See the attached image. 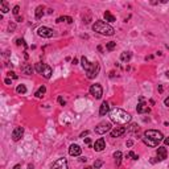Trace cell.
Masks as SVG:
<instances>
[{
	"label": "cell",
	"instance_id": "obj_1",
	"mask_svg": "<svg viewBox=\"0 0 169 169\" xmlns=\"http://www.w3.org/2000/svg\"><path fill=\"white\" fill-rule=\"evenodd\" d=\"M110 119L114 123L123 126V124H128L131 121V115L121 108H114L110 111Z\"/></svg>",
	"mask_w": 169,
	"mask_h": 169
},
{
	"label": "cell",
	"instance_id": "obj_2",
	"mask_svg": "<svg viewBox=\"0 0 169 169\" xmlns=\"http://www.w3.org/2000/svg\"><path fill=\"white\" fill-rule=\"evenodd\" d=\"M81 63L83 66L84 71H86V75L89 79H94L95 77L99 74V70H100V66L98 62H90L86 57H81Z\"/></svg>",
	"mask_w": 169,
	"mask_h": 169
},
{
	"label": "cell",
	"instance_id": "obj_3",
	"mask_svg": "<svg viewBox=\"0 0 169 169\" xmlns=\"http://www.w3.org/2000/svg\"><path fill=\"white\" fill-rule=\"evenodd\" d=\"M92 31L99 34H103V36H114L115 34V29L108 23L102 21V20H97L92 24Z\"/></svg>",
	"mask_w": 169,
	"mask_h": 169
},
{
	"label": "cell",
	"instance_id": "obj_4",
	"mask_svg": "<svg viewBox=\"0 0 169 169\" xmlns=\"http://www.w3.org/2000/svg\"><path fill=\"white\" fill-rule=\"evenodd\" d=\"M143 137H147V139H151L153 140V141H163L164 140V135L161 133L160 131H156V129H148V131L144 132V135H143Z\"/></svg>",
	"mask_w": 169,
	"mask_h": 169
},
{
	"label": "cell",
	"instance_id": "obj_5",
	"mask_svg": "<svg viewBox=\"0 0 169 169\" xmlns=\"http://www.w3.org/2000/svg\"><path fill=\"white\" fill-rule=\"evenodd\" d=\"M90 95H92L95 99H100L103 97V87L100 83H94L90 86Z\"/></svg>",
	"mask_w": 169,
	"mask_h": 169
},
{
	"label": "cell",
	"instance_id": "obj_6",
	"mask_svg": "<svg viewBox=\"0 0 169 169\" xmlns=\"http://www.w3.org/2000/svg\"><path fill=\"white\" fill-rule=\"evenodd\" d=\"M111 123H108V121H102V123H99L97 127H95V133H98V135H104V133H107V132H110L111 131Z\"/></svg>",
	"mask_w": 169,
	"mask_h": 169
},
{
	"label": "cell",
	"instance_id": "obj_7",
	"mask_svg": "<svg viewBox=\"0 0 169 169\" xmlns=\"http://www.w3.org/2000/svg\"><path fill=\"white\" fill-rule=\"evenodd\" d=\"M37 34L40 37H42V38H50L54 34V31L52 28H49V26H40L37 29Z\"/></svg>",
	"mask_w": 169,
	"mask_h": 169
},
{
	"label": "cell",
	"instance_id": "obj_8",
	"mask_svg": "<svg viewBox=\"0 0 169 169\" xmlns=\"http://www.w3.org/2000/svg\"><path fill=\"white\" fill-rule=\"evenodd\" d=\"M136 111H137V114H148L151 111V108L148 107V104L144 102L143 97L139 98V103H137V106H136Z\"/></svg>",
	"mask_w": 169,
	"mask_h": 169
},
{
	"label": "cell",
	"instance_id": "obj_9",
	"mask_svg": "<svg viewBox=\"0 0 169 169\" xmlns=\"http://www.w3.org/2000/svg\"><path fill=\"white\" fill-rule=\"evenodd\" d=\"M52 169H69V166H67V160H66L65 157L57 158V160L53 163Z\"/></svg>",
	"mask_w": 169,
	"mask_h": 169
},
{
	"label": "cell",
	"instance_id": "obj_10",
	"mask_svg": "<svg viewBox=\"0 0 169 169\" xmlns=\"http://www.w3.org/2000/svg\"><path fill=\"white\" fill-rule=\"evenodd\" d=\"M23 135H24L23 127H16V128L12 131V140L13 141H18V140L23 137Z\"/></svg>",
	"mask_w": 169,
	"mask_h": 169
},
{
	"label": "cell",
	"instance_id": "obj_11",
	"mask_svg": "<svg viewBox=\"0 0 169 169\" xmlns=\"http://www.w3.org/2000/svg\"><path fill=\"white\" fill-rule=\"evenodd\" d=\"M81 153H82V148L79 147L78 144H71L70 147H69V155L70 156L77 157V156H81Z\"/></svg>",
	"mask_w": 169,
	"mask_h": 169
},
{
	"label": "cell",
	"instance_id": "obj_12",
	"mask_svg": "<svg viewBox=\"0 0 169 169\" xmlns=\"http://www.w3.org/2000/svg\"><path fill=\"white\" fill-rule=\"evenodd\" d=\"M156 155H157L158 161H164L166 157H168V151H166L165 147H158L157 151H156Z\"/></svg>",
	"mask_w": 169,
	"mask_h": 169
},
{
	"label": "cell",
	"instance_id": "obj_13",
	"mask_svg": "<svg viewBox=\"0 0 169 169\" xmlns=\"http://www.w3.org/2000/svg\"><path fill=\"white\" fill-rule=\"evenodd\" d=\"M127 129L124 128V127H115L114 129L110 131V135H111V137H119V136H121V135H124Z\"/></svg>",
	"mask_w": 169,
	"mask_h": 169
},
{
	"label": "cell",
	"instance_id": "obj_14",
	"mask_svg": "<svg viewBox=\"0 0 169 169\" xmlns=\"http://www.w3.org/2000/svg\"><path fill=\"white\" fill-rule=\"evenodd\" d=\"M104 148H106V141H104V139H103V137H100V139H98L97 141H95L94 149L97 151V152H102Z\"/></svg>",
	"mask_w": 169,
	"mask_h": 169
},
{
	"label": "cell",
	"instance_id": "obj_15",
	"mask_svg": "<svg viewBox=\"0 0 169 169\" xmlns=\"http://www.w3.org/2000/svg\"><path fill=\"white\" fill-rule=\"evenodd\" d=\"M110 111V104H108V102H102V104H100V108H99V115L100 116H104L106 114Z\"/></svg>",
	"mask_w": 169,
	"mask_h": 169
},
{
	"label": "cell",
	"instance_id": "obj_16",
	"mask_svg": "<svg viewBox=\"0 0 169 169\" xmlns=\"http://www.w3.org/2000/svg\"><path fill=\"white\" fill-rule=\"evenodd\" d=\"M21 71H23L24 74H26V75H31V74L33 73V67H32V65H29V63H23V65H21Z\"/></svg>",
	"mask_w": 169,
	"mask_h": 169
},
{
	"label": "cell",
	"instance_id": "obj_17",
	"mask_svg": "<svg viewBox=\"0 0 169 169\" xmlns=\"http://www.w3.org/2000/svg\"><path fill=\"white\" fill-rule=\"evenodd\" d=\"M103 16H104V20H106V23H115V21H116L115 16H114V15H111V12H110V11H106V12L103 13Z\"/></svg>",
	"mask_w": 169,
	"mask_h": 169
},
{
	"label": "cell",
	"instance_id": "obj_18",
	"mask_svg": "<svg viewBox=\"0 0 169 169\" xmlns=\"http://www.w3.org/2000/svg\"><path fill=\"white\" fill-rule=\"evenodd\" d=\"M52 74H53L52 67H50L49 65H45V69H44V71H42V74H41V75H44L46 79H49L50 77H52Z\"/></svg>",
	"mask_w": 169,
	"mask_h": 169
},
{
	"label": "cell",
	"instance_id": "obj_19",
	"mask_svg": "<svg viewBox=\"0 0 169 169\" xmlns=\"http://www.w3.org/2000/svg\"><path fill=\"white\" fill-rule=\"evenodd\" d=\"M132 58V53L131 52H123L120 55V60L123 61V62H129Z\"/></svg>",
	"mask_w": 169,
	"mask_h": 169
},
{
	"label": "cell",
	"instance_id": "obj_20",
	"mask_svg": "<svg viewBox=\"0 0 169 169\" xmlns=\"http://www.w3.org/2000/svg\"><path fill=\"white\" fill-rule=\"evenodd\" d=\"M143 141H144L145 145H148V147H158V143L157 141H153V140L151 139H147V137H141Z\"/></svg>",
	"mask_w": 169,
	"mask_h": 169
},
{
	"label": "cell",
	"instance_id": "obj_21",
	"mask_svg": "<svg viewBox=\"0 0 169 169\" xmlns=\"http://www.w3.org/2000/svg\"><path fill=\"white\" fill-rule=\"evenodd\" d=\"M114 158H115L116 166H120V163H121V152L120 151H116V152L114 153Z\"/></svg>",
	"mask_w": 169,
	"mask_h": 169
},
{
	"label": "cell",
	"instance_id": "obj_22",
	"mask_svg": "<svg viewBox=\"0 0 169 169\" xmlns=\"http://www.w3.org/2000/svg\"><path fill=\"white\" fill-rule=\"evenodd\" d=\"M34 15H36L37 20H38V18H41L42 16H44V7H42V5H38V7L36 8V12H34Z\"/></svg>",
	"mask_w": 169,
	"mask_h": 169
},
{
	"label": "cell",
	"instance_id": "obj_23",
	"mask_svg": "<svg viewBox=\"0 0 169 169\" xmlns=\"http://www.w3.org/2000/svg\"><path fill=\"white\" fill-rule=\"evenodd\" d=\"M45 92H46V87H45L44 84H42V86L40 87V89L37 90L36 92H34V95H36V98H42V97H44Z\"/></svg>",
	"mask_w": 169,
	"mask_h": 169
},
{
	"label": "cell",
	"instance_id": "obj_24",
	"mask_svg": "<svg viewBox=\"0 0 169 169\" xmlns=\"http://www.w3.org/2000/svg\"><path fill=\"white\" fill-rule=\"evenodd\" d=\"M45 65H46V63L37 62L36 65H34V70H36L38 74H42V71H44V69H45Z\"/></svg>",
	"mask_w": 169,
	"mask_h": 169
},
{
	"label": "cell",
	"instance_id": "obj_25",
	"mask_svg": "<svg viewBox=\"0 0 169 169\" xmlns=\"http://www.w3.org/2000/svg\"><path fill=\"white\" fill-rule=\"evenodd\" d=\"M55 21H57V23H63V21H66V23L71 24V23H73V18H71L70 16H60Z\"/></svg>",
	"mask_w": 169,
	"mask_h": 169
},
{
	"label": "cell",
	"instance_id": "obj_26",
	"mask_svg": "<svg viewBox=\"0 0 169 169\" xmlns=\"http://www.w3.org/2000/svg\"><path fill=\"white\" fill-rule=\"evenodd\" d=\"M0 11H1V13H8V12H9V8H8V3L7 1L0 3Z\"/></svg>",
	"mask_w": 169,
	"mask_h": 169
},
{
	"label": "cell",
	"instance_id": "obj_27",
	"mask_svg": "<svg viewBox=\"0 0 169 169\" xmlns=\"http://www.w3.org/2000/svg\"><path fill=\"white\" fill-rule=\"evenodd\" d=\"M16 92H17V94H25L26 92V87H25V84H18L17 87H16Z\"/></svg>",
	"mask_w": 169,
	"mask_h": 169
},
{
	"label": "cell",
	"instance_id": "obj_28",
	"mask_svg": "<svg viewBox=\"0 0 169 169\" xmlns=\"http://www.w3.org/2000/svg\"><path fill=\"white\" fill-rule=\"evenodd\" d=\"M115 48H116V42L115 41H110V42H107V44H106V49H107L108 52H112Z\"/></svg>",
	"mask_w": 169,
	"mask_h": 169
},
{
	"label": "cell",
	"instance_id": "obj_29",
	"mask_svg": "<svg viewBox=\"0 0 169 169\" xmlns=\"http://www.w3.org/2000/svg\"><path fill=\"white\" fill-rule=\"evenodd\" d=\"M126 129L128 132H137L139 131V126H137V124H131V126H128Z\"/></svg>",
	"mask_w": 169,
	"mask_h": 169
},
{
	"label": "cell",
	"instance_id": "obj_30",
	"mask_svg": "<svg viewBox=\"0 0 169 169\" xmlns=\"http://www.w3.org/2000/svg\"><path fill=\"white\" fill-rule=\"evenodd\" d=\"M16 45H17V46H24V49H26V44H25V41H24V38L16 40Z\"/></svg>",
	"mask_w": 169,
	"mask_h": 169
},
{
	"label": "cell",
	"instance_id": "obj_31",
	"mask_svg": "<svg viewBox=\"0 0 169 169\" xmlns=\"http://www.w3.org/2000/svg\"><path fill=\"white\" fill-rule=\"evenodd\" d=\"M127 157H131L132 160H139V156H137L135 152H132V151L129 153H127Z\"/></svg>",
	"mask_w": 169,
	"mask_h": 169
},
{
	"label": "cell",
	"instance_id": "obj_32",
	"mask_svg": "<svg viewBox=\"0 0 169 169\" xmlns=\"http://www.w3.org/2000/svg\"><path fill=\"white\" fill-rule=\"evenodd\" d=\"M102 165H103V161L102 160H95L94 161V169H99Z\"/></svg>",
	"mask_w": 169,
	"mask_h": 169
},
{
	"label": "cell",
	"instance_id": "obj_33",
	"mask_svg": "<svg viewBox=\"0 0 169 169\" xmlns=\"http://www.w3.org/2000/svg\"><path fill=\"white\" fill-rule=\"evenodd\" d=\"M18 12H20V7H18V5H15V7H13V9H12V13L15 16H17Z\"/></svg>",
	"mask_w": 169,
	"mask_h": 169
},
{
	"label": "cell",
	"instance_id": "obj_34",
	"mask_svg": "<svg viewBox=\"0 0 169 169\" xmlns=\"http://www.w3.org/2000/svg\"><path fill=\"white\" fill-rule=\"evenodd\" d=\"M8 77H9V78H12V79H17V75H16L13 71H8Z\"/></svg>",
	"mask_w": 169,
	"mask_h": 169
},
{
	"label": "cell",
	"instance_id": "obj_35",
	"mask_svg": "<svg viewBox=\"0 0 169 169\" xmlns=\"http://www.w3.org/2000/svg\"><path fill=\"white\" fill-rule=\"evenodd\" d=\"M58 103H60L61 106H65L66 104V102H65V99H63L62 97H58Z\"/></svg>",
	"mask_w": 169,
	"mask_h": 169
},
{
	"label": "cell",
	"instance_id": "obj_36",
	"mask_svg": "<svg viewBox=\"0 0 169 169\" xmlns=\"http://www.w3.org/2000/svg\"><path fill=\"white\" fill-rule=\"evenodd\" d=\"M4 83L5 84H12V79H11V78H5L4 79Z\"/></svg>",
	"mask_w": 169,
	"mask_h": 169
},
{
	"label": "cell",
	"instance_id": "obj_37",
	"mask_svg": "<svg viewBox=\"0 0 169 169\" xmlns=\"http://www.w3.org/2000/svg\"><path fill=\"white\" fill-rule=\"evenodd\" d=\"M164 104H165L166 107H169V97L165 98V100H164Z\"/></svg>",
	"mask_w": 169,
	"mask_h": 169
},
{
	"label": "cell",
	"instance_id": "obj_38",
	"mask_svg": "<svg viewBox=\"0 0 169 169\" xmlns=\"http://www.w3.org/2000/svg\"><path fill=\"white\" fill-rule=\"evenodd\" d=\"M89 135V131H84V132H82L81 135H79V137H84V136H87Z\"/></svg>",
	"mask_w": 169,
	"mask_h": 169
},
{
	"label": "cell",
	"instance_id": "obj_39",
	"mask_svg": "<svg viewBox=\"0 0 169 169\" xmlns=\"http://www.w3.org/2000/svg\"><path fill=\"white\" fill-rule=\"evenodd\" d=\"M84 143H86L87 145H90V144H91V140H90V137H86V139H84Z\"/></svg>",
	"mask_w": 169,
	"mask_h": 169
},
{
	"label": "cell",
	"instance_id": "obj_40",
	"mask_svg": "<svg viewBox=\"0 0 169 169\" xmlns=\"http://www.w3.org/2000/svg\"><path fill=\"white\" fill-rule=\"evenodd\" d=\"M132 145H133V141H132V140H128V141H127V147H132Z\"/></svg>",
	"mask_w": 169,
	"mask_h": 169
},
{
	"label": "cell",
	"instance_id": "obj_41",
	"mask_svg": "<svg viewBox=\"0 0 169 169\" xmlns=\"http://www.w3.org/2000/svg\"><path fill=\"white\" fill-rule=\"evenodd\" d=\"M164 143L165 145H169V137H164Z\"/></svg>",
	"mask_w": 169,
	"mask_h": 169
},
{
	"label": "cell",
	"instance_id": "obj_42",
	"mask_svg": "<svg viewBox=\"0 0 169 169\" xmlns=\"http://www.w3.org/2000/svg\"><path fill=\"white\" fill-rule=\"evenodd\" d=\"M8 28H9V31H13V29H15V24H9Z\"/></svg>",
	"mask_w": 169,
	"mask_h": 169
},
{
	"label": "cell",
	"instance_id": "obj_43",
	"mask_svg": "<svg viewBox=\"0 0 169 169\" xmlns=\"http://www.w3.org/2000/svg\"><path fill=\"white\" fill-rule=\"evenodd\" d=\"M16 21H17V23H20V21H23V17H21V16H17V17H16Z\"/></svg>",
	"mask_w": 169,
	"mask_h": 169
},
{
	"label": "cell",
	"instance_id": "obj_44",
	"mask_svg": "<svg viewBox=\"0 0 169 169\" xmlns=\"http://www.w3.org/2000/svg\"><path fill=\"white\" fill-rule=\"evenodd\" d=\"M13 169H21V165H20V164H17V165L13 166Z\"/></svg>",
	"mask_w": 169,
	"mask_h": 169
},
{
	"label": "cell",
	"instance_id": "obj_45",
	"mask_svg": "<svg viewBox=\"0 0 169 169\" xmlns=\"http://www.w3.org/2000/svg\"><path fill=\"white\" fill-rule=\"evenodd\" d=\"M46 12H48V13H49V15H52V13H53V12H54V11H53V9H52V8H49V9H48V11H46Z\"/></svg>",
	"mask_w": 169,
	"mask_h": 169
},
{
	"label": "cell",
	"instance_id": "obj_46",
	"mask_svg": "<svg viewBox=\"0 0 169 169\" xmlns=\"http://www.w3.org/2000/svg\"><path fill=\"white\" fill-rule=\"evenodd\" d=\"M157 90H158V92H163V90H164V89H163V86H158V89H157Z\"/></svg>",
	"mask_w": 169,
	"mask_h": 169
},
{
	"label": "cell",
	"instance_id": "obj_47",
	"mask_svg": "<svg viewBox=\"0 0 169 169\" xmlns=\"http://www.w3.org/2000/svg\"><path fill=\"white\" fill-rule=\"evenodd\" d=\"M73 63H74V65H77V63H78V60H77V58H74V60H73Z\"/></svg>",
	"mask_w": 169,
	"mask_h": 169
},
{
	"label": "cell",
	"instance_id": "obj_48",
	"mask_svg": "<svg viewBox=\"0 0 169 169\" xmlns=\"http://www.w3.org/2000/svg\"><path fill=\"white\" fill-rule=\"evenodd\" d=\"M81 161H82V163H86L87 158H86V157H82V158H81Z\"/></svg>",
	"mask_w": 169,
	"mask_h": 169
},
{
	"label": "cell",
	"instance_id": "obj_49",
	"mask_svg": "<svg viewBox=\"0 0 169 169\" xmlns=\"http://www.w3.org/2000/svg\"><path fill=\"white\" fill-rule=\"evenodd\" d=\"M152 58H153V57H152V55H148V57H145V60H147V61H148V60H152Z\"/></svg>",
	"mask_w": 169,
	"mask_h": 169
},
{
	"label": "cell",
	"instance_id": "obj_50",
	"mask_svg": "<svg viewBox=\"0 0 169 169\" xmlns=\"http://www.w3.org/2000/svg\"><path fill=\"white\" fill-rule=\"evenodd\" d=\"M28 169H33V165H32V164H29V165H28Z\"/></svg>",
	"mask_w": 169,
	"mask_h": 169
},
{
	"label": "cell",
	"instance_id": "obj_51",
	"mask_svg": "<svg viewBox=\"0 0 169 169\" xmlns=\"http://www.w3.org/2000/svg\"><path fill=\"white\" fill-rule=\"evenodd\" d=\"M84 169H94V166H86Z\"/></svg>",
	"mask_w": 169,
	"mask_h": 169
},
{
	"label": "cell",
	"instance_id": "obj_52",
	"mask_svg": "<svg viewBox=\"0 0 169 169\" xmlns=\"http://www.w3.org/2000/svg\"><path fill=\"white\" fill-rule=\"evenodd\" d=\"M165 75H166V77H168V78H169V70H168V71H166V73H165Z\"/></svg>",
	"mask_w": 169,
	"mask_h": 169
},
{
	"label": "cell",
	"instance_id": "obj_53",
	"mask_svg": "<svg viewBox=\"0 0 169 169\" xmlns=\"http://www.w3.org/2000/svg\"><path fill=\"white\" fill-rule=\"evenodd\" d=\"M165 46H166V49H168V50H169V45H168V44H166V45H165Z\"/></svg>",
	"mask_w": 169,
	"mask_h": 169
}]
</instances>
